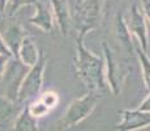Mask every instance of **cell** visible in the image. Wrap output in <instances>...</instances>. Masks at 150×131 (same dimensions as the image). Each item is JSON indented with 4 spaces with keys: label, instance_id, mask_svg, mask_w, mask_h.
Masks as SVG:
<instances>
[{
    "label": "cell",
    "instance_id": "cell-1",
    "mask_svg": "<svg viewBox=\"0 0 150 131\" xmlns=\"http://www.w3.org/2000/svg\"><path fill=\"white\" fill-rule=\"evenodd\" d=\"M83 41L85 38L82 37H76V76L85 84L89 92H96L99 94L107 93L110 92V88L106 81L105 59L89 50Z\"/></svg>",
    "mask_w": 150,
    "mask_h": 131
},
{
    "label": "cell",
    "instance_id": "cell-2",
    "mask_svg": "<svg viewBox=\"0 0 150 131\" xmlns=\"http://www.w3.org/2000/svg\"><path fill=\"white\" fill-rule=\"evenodd\" d=\"M106 0H77L74 11L76 37L85 38L91 30L100 28L105 19Z\"/></svg>",
    "mask_w": 150,
    "mask_h": 131
},
{
    "label": "cell",
    "instance_id": "cell-3",
    "mask_svg": "<svg viewBox=\"0 0 150 131\" xmlns=\"http://www.w3.org/2000/svg\"><path fill=\"white\" fill-rule=\"evenodd\" d=\"M100 98H102V94H99V93L88 92L82 97L73 100L67 107V110H65L63 118L59 121V123H56L55 130L64 131L80 125L94 112Z\"/></svg>",
    "mask_w": 150,
    "mask_h": 131
},
{
    "label": "cell",
    "instance_id": "cell-4",
    "mask_svg": "<svg viewBox=\"0 0 150 131\" xmlns=\"http://www.w3.org/2000/svg\"><path fill=\"white\" fill-rule=\"evenodd\" d=\"M103 54H105V71L106 81L108 84L110 92L114 96H119L123 91V87L127 81V77L131 74V68L124 60H122L115 51L106 42L102 43Z\"/></svg>",
    "mask_w": 150,
    "mask_h": 131
},
{
    "label": "cell",
    "instance_id": "cell-5",
    "mask_svg": "<svg viewBox=\"0 0 150 131\" xmlns=\"http://www.w3.org/2000/svg\"><path fill=\"white\" fill-rule=\"evenodd\" d=\"M46 63L47 57L45 51L39 50V58L33 67H30L28 74L25 75L17 94V102H25V101L33 100L41 94V89L43 85V76H45Z\"/></svg>",
    "mask_w": 150,
    "mask_h": 131
},
{
    "label": "cell",
    "instance_id": "cell-6",
    "mask_svg": "<svg viewBox=\"0 0 150 131\" xmlns=\"http://www.w3.org/2000/svg\"><path fill=\"white\" fill-rule=\"evenodd\" d=\"M28 71L29 67L21 63L17 58H11L8 60L5 71L3 74L1 80H0L3 92H4V97H7L8 100L13 101V102H17V94H18L20 85H21Z\"/></svg>",
    "mask_w": 150,
    "mask_h": 131
},
{
    "label": "cell",
    "instance_id": "cell-7",
    "mask_svg": "<svg viewBox=\"0 0 150 131\" xmlns=\"http://www.w3.org/2000/svg\"><path fill=\"white\" fill-rule=\"evenodd\" d=\"M125 24L129 33L133 34L138 39V46L145 52H148V47H149L148 25H146V20L144 17L142 12L140 11V8H138V5L133 4L129 8V14L128 19L125 20Z\"/></svg>",
    "mask_w": 150,
    "mask_h": 131
},
{
    "label": "cell",
    "instance_id": "cell-8",
    "mask_svg": "<svg viewBox=\"0 0 150 131\" xmlns=\"http://www.w3.org/2000/svg\"><path fill=\"white\" fill-rule=\"evenodd\" d=\"M122 121L114 127L115 131H137L150 126V113L136 110H122Z\"/></svg>",
    "mask_w": 150,
    "mask_h": 131
},
{
    "label": "cell",
    "instance_id": "cell-9",
    "mask_svg": "<svg viewBox=\"0 0 150 131\" xmlns=\"http://www.w3.org/2000/svg\"><path fill=\"white\" fill-rule=\"evenodd\" d=\"M0 36L4 41V45L12 54V57L18 59V50L21 42L28 36L22 25L20 22H9L4 28H0Z\"/></svg>",
    "mask_w": 150,
    "mask_h": 131
},
{
    "label": "cell",
    "instance_id": "cell-10",
    "mask_svg": "<svg viewBox=\"0 0 150 131\" xmlns=\"http://www.w3.org/2000/svg\"><path fill=\"white\" fill-rule=\"evenodd\" d=\"M52 8L54 21L59 28V31L63 37H67L71 28V12H69L68 0H50Z\"/></svg>",
    "mask_w": 150,
    "mask_h": 131
},
{
    "label": "cell",
    "instance_id": "cell-11",
    "mask_svg": "<svg viewBox=\"0 0 150 131\" xmlns=\"http://www.w3.org/2000/svg\"><path fill=\"white\" fill-rule=\"evenodd\" d=\"M29 22L31 25L37 26L38 29H41V30H43L45 33H52L54 30L52 12L39 0L35 4V13H34L33 17L29 19Z\"/></svg>",
    "mask_w": 150,
    "mask_h": 131
},
{
    "label": "cell",
    "instance_id": "cell-12",
    "mask_svg": "<svg viewBox=\"0 0 150 131\" xmlns=\"http://www.w3.org/2000/svg\"><path fill=\"white\" fill-rule=\"evenodd\" d=\"M39 58V50L37 47L35 42L31 37L26 36L21 42V46H20L18 50V59L21 63H24L26 67H33L37 63Z\"/></svg>",
    "mask_w": 150,
    "mask_h": 131
},
{
    "label": "cell",
    "instance_id": "cell-13",
    "mask_svg": "<svg viewBox=\"0 0 150 131\" xmlns=\"http://www.w3.org/2000/svg\"><path fill=\"white\" fill-rule=\"evenodd\" d=\"M115 36H116V39L119 41V43L122 45L124 50H127L128 52L134 51L132 34L129 33L128 28H127L125 19H124L123 13H117L116 20H115Z\"/></svg>",
    "mask_w": 150,
    "mask_h": 131
},
{
    "label": "cell",
    "instance_id": "cell-14",
    "mask_svg": "<svg viewBox=\"0 0 150 131\" xmlns=\"http://www.w3.org/2000/svg\"><path fill=\"white\" fill-rule=\"evenodd\" d=\"M21 110L18 102H13L4 96H0V127L8 125L11 121H14Z\"/></svg>",
    "mask_w": 150,
    "mask_h": 131
},
{
    "label": "cell",
    "instance_id": "cell-15",
    "mask_svg": "<svg viewBox=\"0 0 150 131\" xmlns=\"http://www.w3.org/2000/svg\"><path fill=\"white\" fill-rule=\"evenodd\" d=\"M11 131H39L37 118H34L33 115L29 113L28 106L22 107L18 117L14 119V123H13Z\"/></svg>",
    "mask_w": 150,
    "mask_h": 131
},
{
    "label": "cell",
    "instance_id": "cell-16",
    "mask_svg": "<svg viewBox=\"0 0 150 131\" xmlns=\"http://www.w3.org/2000/svg\"><path fill=\"white\" fill-rule=\"evenodd\" d=\"M134 51H136V55L138 58V63H140V67H141L144 84H145L146 89L150 92V58L140 46H137V47L134 49Z\"/></svg>",
    "mask_w": 150,
    "mask_h": 131
},
{
    "label": "cell",
    "instance_id": "cell-17",
    "mask_svg": "<svg viewBox=\"0 0 150 131\" xmlns=\"http://www.w3.org/2000/svg\"><path fill=\"white\" fill-rule=\"evenodd\" d=\"M37 3H38V0H9V1L7 3V7H5L3 14L11 17V16H13V14H16V12L21 7H25V5H34V7H35Z\"/></svg>",
    "mask_w": 150,
    "mask_h": 131
},
{
    "label": "cell",
    "instance_id": "cell-18",
    "mask_svg": "<svg viewBox=\"0 0 150 131\" xmlns=\"http://www.w3.org/2000/svg\"><path fill=\"white\" fill-rule=\"evenodd\" d=\"M28 109H29V113H30L34 118L45 117V115H47L48 113L51 112V110L48 109V107L46 106L39 98H37V100L33 101L30 105H28Z\"/></svg>",
    "mask_w": 150,
    "mask_h": 131
},
{
    "label": "cell",
    "instance_id": "cell-19",
    "mask_svg": "<svg viewBox=\"0 0 150 131\" xmlns=\"http://www.w3.org/2000/svg\"><path fill=\"white\" fill-rule=\"evenodd\" d=\"M38 98H39V100H41L42 102L45 104L50 110H52L54 107L56 106L57 104H59V94H57L56 92H54V91H47V92L42 93V94L39 96Z\"/></svg>",
    "mask_w": 150,
    "mask_h": 131
},
{
    "label": "cell",
    "instance_id": "cell-20",
    "mask_svg": "<svg viewBox=\"0 0 150 131\" xmlns=\"http://www.w3.org/2000/svg\"><path fill=\"white\" fill-rule=\"evenodd\" d=\"M138 3H140V7H138L140 11L142 12L145 20L150 24V0H138Z\"/></svg>",
    "mask_w": 150,
    "mask_h": 131
},
{
    "label": "cell",
    "instance_id": "cell-21",
    "mask_svg": "<svg viewBox=\"0 0 150 131\" xmlns=\"http://www.w3.org/2000/svg\"><path fill=\"white\" fill-rule=\"evenodd\" d=\"M138 110H140V112L150 113V92L148 93V96L144 98V101L141 102L140 106H138Z\"/></svg>",
    "mask_w": 150,
    "mask_h": 131
},
{
    "label": "cell",
    "instance_id": "cell-22",
    "mask_svg": "<svg viewBox=\"0 0 150 131\" xmlns=\"http://www.w3.org/2000/svg\"><path fill=\"white\" fill-rule=\"evenodd\" d=\"M11 59V57H7V55H1L0 54V80L3 77V74L5 71V67H7L8 60Z\"/></svg>",
    "mask_w": 150,
    "mask_h": 131
},
{
    "label": "cell",
    "instance_id": "cell-23",
    "mask_svg": "<svg viewBox=\"0 0 150 131\" xmlns=\"http://www.w3.org/2000/svg\"><path fill=\"white\" fill-rule=\"evenodd\" d=\"M0 54H1V55H7V57L13 58V57H12V54L9 52V50L7 49V46L4 45V41H3L1 36H0Z\"/></svg>",
    "mask_w": 150,
    "mask_h": 131
},
{
    "label": "cell",
    "instance_id": "cell-24",
    "mask_svg": "<svg viewBox=\"0 0 150 131\" xmlns=\"http://www.w3.org/2000/svg\"><path fill=\"white\" fill-rule=\"evenodd\" d=\"M9 1V0H0V14L3 16V13H4V9L5 7H7V3Z\"/></svg>",
    "mask_w": 150,
    "mask_h": 131
},
{
    "label": "cell",
    "instance_id": "cell-25",
    "mask_svg": "<svg viewBox=\"0 0 150 131\" xmlns=\"http://www.w3.org/2000/svg\"><path fill=\"white\" fill-rule=\"evenodd\" d=\"M0 17H1V14H0Z\"/></svg>",
    "mask_w": 150,
    "mask_h": 131
}]
</instances>
